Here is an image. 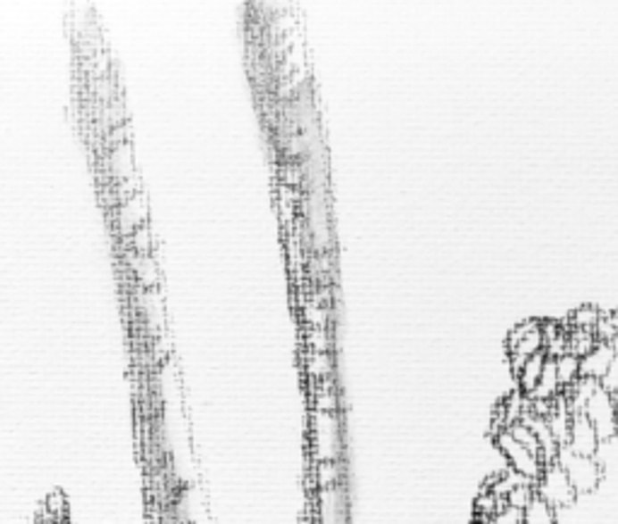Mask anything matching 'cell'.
I'll use <instances>...</instances> for the list:
<instances>
[{"instance_id":"cell-1","label":"cell","mask_w":618,"mask_h":524,"mask_svg":"<svg viewBox=\"0 0 618 524\" xmlns=\"http://www.w3.org/2000/svg\"><path fill=\"white\" fill-rule=\"evenodd\" d=\"M343 454L341 416L309 411V459L312 464L338 462Z\"/></svg>"},{"instance_id":"cell-2","label":"cell","mask_w":618,"mask_h":524,"mask_svg":"<svg viewBox=\"0 0 618 524\" xmlns=\"http://www.w3.org/2000/svg\"><path fill=\"white\" fill-rule=\"evenodd\" d=\"M544 321L539 320L522 321L507 334V355H510L514 377L524 368L529 358H534L537 353H544Z\"/></svg>"},{"instance_id":"cell-3","label":"cell","mask_w":618,"mask_h":524,"mask_svg":"<svg viewBox=\"0 0 618 524\" xmlns=\"http://www.w3.org/2000/svg\"><path fill=\"white\" fill-rule=\"evenodd\" d=\"M555 462H558L563 471L568 474L570 484H572V488L578 493H592L602 484V464L594 457H585V454L572 452L570 447H561Z\"/></svg>"},{"instance_id":"cell-4","label":"cell","mask_w":618,"mask_h":524,"mask_svg":"<svg viewBox=\"0 0 618 524\" xmlns=\"http://www.w3.org/2000/svg\"><path fill=\"white\" fill-rule=\"evenodd\" d=\"M493 440H496V447L500 450L505 462H507V467L513 469V471H517L520 476H524L531 484H537L546 469L544 459L539 457V454H534L531 450H527L524 445L517 443L510 430L497 433Z\"/></svg>"},{"instance_id":"cell-5","label":"cell","mask_w":618,"mask_h":524,"mask_svg":"<svg viewBox=\"0 0 618 524\" xmlns=\"http://www.w3.org/2000/svg\"><path fill=\"white\" fill-rule=\"evenodd\" d=\"M537 495L555 510L572 505L575 498H578V491L572 488L568 474L563 471L561 464L554 462V464H546L544 474L537 481Z\"/></svg>"},{"instance_id":"cell-6","label":"cell","mask_w":618,"mask_h":524,"mask_svg":"<svg viewBox=\"0 0 618 524\" xmlns=\"http://www.w3.org/2000/svg\"><path fill=\"white\" fill-rule=\"evenodd\" d=\"M309 510H312V524H348V495L343 484L312 493Z\"/></svg>"},{"instance_id":"cell-7","label":"cell","mask_w":618,"mask_h":524,"mask_svg":"<svg viewBox=\"0 0 618 524\" xmlns=\"http://www.w3.org/2000/svg\"><path fill=\"white\" fill-rule=\"evenodd\" d=\"M589 423L594 426V430L599 433V440H611L618 430V411H616V402L609 392H604L602 387L597 389L589 403L582 411Z\"/></svg>"},{"instance_id":"cell-8","label":"cell","mask_w":618,"mask_h":524,"mask_svg":"<svg viewBox=\"0 0 618 524\" xmlns=\"http://www.w3.org/2000/svg\"><path fill=\"white\" fill-rule=\"evenodd\" d=\"M599 433L594 430V426L589 423V418L585 413H575L572 418V428H570V440L565 447H570L578 454H585V457H594L597 450H599Z\"/></svg>"},{"instance_id":"cell-9","label":"cell","mask_w":618,"mask_h":524,"mask_svg":"<svg viewBox=\"0 0 618 524\" xmlns=\"http://www.w3.org/2000/svg\"><path fill=\"white\" fill-rule=\"evenodd\" d=\"M618 353L614 344H599L592 353H587L585 358L580 361V375L587 379H597L602 382V377L609 372L611 362L616 361Z\"/></svg>"},{"instance_id":"cell-10","label":"cell","mask_w":618,"mask_h":524,"mask_svg":"<svg viewBox=\"0 0 618 524\" xmlns=\"http://www.w3.org/2000/svg\"><path fill=\"white\" fill-rule=\"evenodd\" d=\"M147 220V201L143 194H133L123 201L121 211H119V222H121L123 232L133 235L136 229L143 228Z\"/></svg>"},{"instance_id":"cell-11","label":"cell","mask_w":618,"mask_h":524,"mask_svg":"<svg viewBox=\"0 0 618 524\" xmlns=\"http://www.w3.org/2000/svg\"><path fill=\"white\" fill-rule=\"evenodd\" d=\"M546 362H548V355H546V353H537L534 358H529V361L524 362V368L517 372V385H520L522 394L531 396V394L537 392L539 382H541V375H544L546 370Z\"/></svg>"},{"instance_id":"cell-12","label":"cell","mask_w":618,"mask_h":524,"mask_svg":"<svg viewBox=\"0 0 618 524\" xmlns=\"http://www.w3.org/2000/svg\"><path fill=\"white\" fill-rule=\"evenodd\" d=\"M597 389H599V382H597V379L580 377L575 385L568 387V389L563 392V396H565V402H568L572 413H582L587 403H589V399L597 394Z\"/></svg>"},{"instance_id":"cell-13","label":"cell","mask_w":618,"mask_h":524,"mask_svg":"<svg viewBox=\"0 0 618 524\" xmlns=\"http://www.w3.org/2000/svg\"><path fill=\"white\" fill-rule=\"evenodd\" d=\"M343 471L338 462H322V464H312V493L326 491L341 486Z\"/></svg>"},{"instance_id":"cell-14","label":"cell","mask_w":618,"mask_h":524,"mask_svg":"<svg viewBox=\"0 0 618 524\" xmlns=\"http://www.w3.org/2000/svg\"><path fill=\"white\" fill-rule=\"evenodd\" d=\"M563 394L561 379H558V368H555L554 358H548L546 362L544 375H541V382H539L537 392L531 394L529 399H541V402H554Z\"/></svg>"},{"instance_id":"cell-15","label":"cell","mask_w":618,"mask_h":524,"mask_svg":"<svg viewBox=\"0 0 618 524\" xmlns=\"http://www.w3.org/2000/svg\"><path fill=\"white\" fill-rule=\"evenodd\" d=\"M305 372L312 382H324L334 375V355L331 353H305Z\"/></svg>"},{"instance_id":"cell-16","label":"cell","mask_w":618,"mask_h":524,"mask_svg":"<svg viewBox=\"0 0 618 524\" xmlns=\"http://www.w3.org/2000/svg\"><path fill=\"white\" fill-rule=\"evenodd\" d=\"M505 505H507V503H505L503 498H497L496 493L489 491V488H480V493L476 495V500H473V515H476V520L490 522Z\"/></svg>"},{"instance_id":"cell-17","label":"cell","mask_w":618,"mask_h":524,"mask_svg":"<svg viewBox=\"0 0 618 524\" xmlns=\"http://www.w3.org/2000/svg\"><path fill=\"white\" fill-rule=\"evenodd\" d=\"M597 345H599V338L594 331H585V329H570L568 331V353L578 355L580 361L587 353H592Z\"/></svg>"},{"instance_id":"cell-18","label":"cell","mask_w":618,"mask_h":524,"mask_svg":"<svg viewBox=\"0 0 618 524\" xmlns=\"http://www.w3.org/2000/svg\"><path fill=\"white\" fill-rule=\"evenodd\" d=\"M555 368H558V379H561L563 392H565L568 387L575 385L580 377H582L580 375V358L578 355H572V353L561 355V358L555 361Z\"/></svg>"},{"instance_id":"cell-19","label":"cell","mask_w":618,"mask_h":524,"mask_svg":"<svg viewBox=\"0 0 618 524\" xmlns=\"http://www.w3.org/2000/svg\"><path fill=\"white\" fill-rule=\"evenodd\" d=\"M522 524H558L555 522V510L537 495L524 510V522Z\"/></svg>"},{"instance_id":"cell-20","label":"cell","mask_w":618,"mask_h":524,"mask_svg":"<svg viewBox=\"0 0 618 524\" xmlns=\"http://www.w3.org/2000/svg\"><path fill=\"white\" fill-rule=\"evenodd\" d=\"M604 314H599V310L594 304H582L580 310H575L570 314V329H585V331H594L597 324L602 321Z\"/></svg>"},{"instance_id":"cell-21","label":"cell","mask_w":618,"mask_h":524,"mask_svg":"<svg viewBox=\"0 0 618 524\" xmlns=\"http://www.w3.org/2000/svg\"><path fill=\"white\" fill-rule=\"evenodd\" d=\"M133 269H136V276H138V280L143 283V286L146 287L157 286V263H154L153 256L140 254L138 259H136V263H133Z\"/></svg>"},{"instance_id":"cell-22","label":"cell","mask_w":618,"mask_h":524,"mask_svg":"<svg viewBox=\"0 0 618 524\" xmlns=\"http://www.w3.org/2000/svg\"><path fill=\"white\" fill-rule=\"evenodd\" d=\"M534 498H537V484H529L527 481V484L517 486V488H514V491L507 495V500H505V503H507L510 508H517V510H522V512H524V510L529 508V503H531Z\"/></svg>"},{"instance_id":"cell-23","label":"cell","mask_w":618,"mask_h":524,"mask_svg":"<svg viewBox=\"0 0 618 524\" xmlns=\"http://www.w3.org/2000/svg\"><path fill=\"white\" fill-rule=\"evenodd\" d=\"M305 341L312 353H331V334L326 329H309Z\"/></svg>"},{"instance_id":"cell-24","label":"cell","mask_w":618,"mask_h":524,"mask_svg":"<svg viewBox=\"0 0 618 524\" xmlns=\"http://www.w3.org/2000/svg\"><path fill=\"white\" fill-rule=\"evenodd\" d=\"M305 321L309 324V329H326V324H329V310L312 300L309 304H305Z\"/></svg>"},{"instance_id":"cell-25","label":"cell","mask_w":618,"mask_h":524,"mask_svg":"<svg viewBox=\"0 0 618 524\" xmlns=\"http://www.w3.org/2000/svg\"><path fill=\"white\" fill-rule=\"evenodd\" d=\"M130 245L136 246V252H138V254H147V252H150L153 239H150V229H147V225H143V228H138L133 235H130Z\"/></svg>"},{"instance_id":"cell-26","label":"cell","mask_w":618,"mask_h":524,"mask_svg":"<svg viewBox=\"0 0 618 524\" xmlns=\"http://www.w3.org/2000/svg\"><path fill=\"white\" fill-rule=\"evenodd\" d=\"M522 522H524V512L517 508H510V505H505V508L500 510V512H497L489 524H522Z\"/></svg>"},{"instance_id":"cell-27","label":"cell","mask_w":618,"mask_h":524,"mask_svg":"<svg viewBox=\"0 0 618 524\" xmlns=\"http://www.w3.org/2000/svg\"><path fill=\"white\" fill-rule=\"evenodd\" d=\"M599 387H602L604 392H609L611 396L614 394H618V358L614 362H611L609 372L602 377V382H599Z\"/></svg>"},{"instance_id":"cell-28","label":"cell","mask_w":618,"mask_h":524,"mask_svg":"<svg viewBox=\"0 0 618 524\" xmlns=\"http://www.w3.org/2000/svg\"><path fill=\"white\" fill-rule=\"evenodd\" d=\"M472 524H489V522H483V520H473Z\"/></svg>"},{"instance_id":"cell-29","label":"cell","mask_w":618,"mask_h":524,"mask_svg":"<svg viewBox=\"0 0 618 524\" xmlns=\"http://www.w3.org/2000/svg\"><path fill=\"white\" fill-rule=\"evenodd\" d=\"M614 345H616V353H618V341H616V344H614Z\"/></svg>"}]
</instances>
